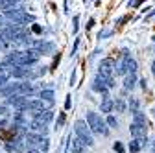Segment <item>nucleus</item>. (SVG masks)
I'll list each match as a JSON object with an SVG mask.
<instances>
[{
    "mask_svg": "<svg viewBox=\"0 0 155 153\" xmlns=\"http://www.w3.org/2000/svg\"><path fill=\"white\" fill-rule=\"evenodd\" d=\"M33 46H35V50H37L39 54H50V52L54 50V44H52V43H43V41H35Z\"/></svg>",
    "mask_w": 155,
    "mask_h": 153,
    "instance_id": "nucleus-8",
    "label": "nucleus"
},
{
    "mask_svg": "<svg viewBox=\"0 0 155 153\" xmlns=\"http://www.w3.org/2000/svg\"><path fill=\"white\" fill-rule=\"evenodd\" d=\"M74 131H76V135H78V138H81V142L87 146V148H91V146H94V138H92V131H91V127H89V124L85 122V120H78L76 124H74Z\"/></svg>",
    "mask_w": 155,
    "mask_h": 153,
    "instance_id": "nucleus-1",
    "label": "nucleus"
},
{
    "mask_svg": "<svg viewBox=\"0 0 155 153\" xmlns=\"http://www.w3.org/2000/svg\"><path fill=\"white\" fill-rule=\"evenodd\" d=\"M35 18H33V15H28V13H24L21 18H18V21L15 22V24H21V26H24V24H28V22H33Z\"/></svg>",
    "mask_w": 155,
    "mask_h": 153,
    "instance_id": "nucleus-17",
    "label": "nucleus"
},
{
    "mask_svg": "<svg viewBox=\"0 0 155 153\" xmlns=\"http://www.w3.org/2000/svg\"><path fill=\"white\" fill-rule=\"evenodd\" d=\"M39 148H41V153H46V151H48V148H50V140L45 137V138H43V142H41V146H39Z\"/></svg>",
    "mask_w": 155,
    "mask_h": 153,
    "instance_id": "nucleus-20",
    "label": "nucleus"
},
{
    "mask_svg": "<svg viewBox=\"0 0 155 153\" xmlns=\"http://www.w3.org/2000/svg\"><path fill=\"white\" fill-rule=\"evenodd\" d=\"M146 144V140H137L135 138L133 142H129V151H133V153H137V151H140L142 149V146Z\"/></svg>",
    "mask_w": 155,
    "mask_h": 153,
    "instance_id": "nucleus-15",
    "label": "nucleus"
},
{
    "mask_svg": "<svg viewBox=\"0 0 155 153\" xmlns=\"http://www.w3.org/2000/svg\"><path fill=\"white\" fill-rule=\"evenodd\" d=\"M28 72H30V68H26V67H13L11 76L13 78H28Z\"/></svg>",
    "mask_w": 155,
    "mask_h": 153,
    "instance_id": "nucleus-11",
    "label": "nucleus"
},
{
    "mask_svg": "<svg viewBox=\"0 0 155 153\" xmlns=\"http://www.w3.org/2000/svg\"><path fill=\"white\" fill-rule=\"evenodd\" d=\"M107 125L116 127V125H118V122H116V118H114V116H111V114H109V116H107Z\"/></svg>",
    "mask_w": 155,
    "mask_h": 153,
    "instance_id": "nucleus-22",
    "label": "nucleus"
},
{
    "mask_svg": "<svg viewBox=\"0 0 155 153\" xmlns=\"http://www.w3.org/2000/svg\"><path fill=\"white\" fill-rule=\"evenodd\" d=\"M114 68H116V61L113 59V57H105V59H102V63H100V72L98 74L105 76V78H111V74H113Z\"/></svg>",
    "mask_w": 155,
    "mask_h": 153,
    "instance_id": "nucleus-4",
    "label": "nucleus"
},
{
    "mask_svg": "<svg viewBox=\"0 0 155 153\" xmlns=\"http://www.w3.org/2000/svg\"><path fill=\"white\" fill-rule=\"evenodd\" d=\"M114 109H116V112H124V111H126V103H124V100H120V98L116 100V102H114Z\"/></svg>",
    "mask_w": 155,
    "mask_h": 153,
    "instance_id": "nucleus-19",
    "label": "nucleus"
},
{
    "mask_svg": "<svg viewBox=\"0 0 155 153\" xmlns=\"http://www.w3.org/2000/svg\"><path fill=\"white\" fill-rule=\"evenodd\" d=\"M129 109H131V112H137V111H139V102L135 100V98H131V102H129Z\"/></svg>",
    "mask_w": 155,
    "mask_h": 153,
    "instance_id": "nucleus-21",
    "label": "nucleus"
},
{
    "mask_svg": "<svg viewBox=\"0 0 155 153\" xmlns=\"http://www.w3.org/2000/svg\"><path fill=\"white\" fill-rule=\"evenodd\" d=\"M8 114V107L6 105H0V116H6Z\"/></svg>",
    "mask_w": 155,
    "mask_h": 153,
    "instance_id": "nucleus-25",
    "label": "nucleus"
},
{
    "mask_svg": "<svg viewBox=\"0 0 155 153\" xmlns=\"http://www.w3.org/2000/svg\"><path fill=\"white\" fill-rule=\"evenodd\" d=\"M135 83H137V78H135V74H127V76H126V80H124V87L129 90V89L135 87Z\"/></svg>",
    "mask_w": 155,
    "mask_h": 153,
    "instance_id": "nucleus-16",
    "label": "nucleus"
},
{
    "mask_svg": "<svg viewBox=\"0 0 155 153\" xmlns=\"http://www.w3.org/2000/svg\"><path fill=\"white\" fill-rule=\"evenodd\" d=\"M0 94L6 98H11L15 96V94H18V83H9V85H4L2 89H0Z\"/></svg>",
    "mask_w": 155,
    "mask_h": 153,
    "instance_id": "nucleus-7",
    "label": "nucleus"
},
{
    "mask_svg": "<svg viewBox=\"0 0 155 153\" xmlns=\"http://www.w3.org/2000/svg\"><path fill=\"white\" fill-rule=\"evenodd\" d=\"M129 131H131V135H133V138H137V140H146V127L144 125H139V124H131V127H129Z\"/></svg>",
    "mask_w": 155,
    "mask_h": 153,
    "instance_id": "nucleus-6",
    "label": "nucleus"
},
{
    "mask_svg": "<svg viewBox=\"0 0 155 153\" xmlns=\"http://www.w3.org/2000/svg\"><path fill=\"white\" fill-rule=\"evenodd\" d=\"M39 57H41V54H39L35 48H30L26 52H21V59H18V65L17 67H30L33 63L39 61Z\"/></svg>",
    "mask_w": 155,
    "mask_h": 153,
    "instance_id": "nucleus-3",
    "label": "nucleus"
},
{
    "mask_svg": "<svg viewBox=\"0 0 155 153\" xmlns=\"http://www.w3.org/2000/svg\"><path fill=\"white\" fill-rule=\"evenodd\" d=\"M114 151H116V153H126V151H124L122 142H114Z\"/></svg>",
    "mask_w": 155,
    "mask_h": 153,
    "instance_id": "nucleus-23",
    "label": "nucleus"
},
{
    "mask_svg": "<svg viewBox=\"0 0 155 153\" xmlns=\"http://www.w3.org/2000/svg\"><path fill=\"white\" fill-rule=\"evenodd\" d=\"M87 124L91 127L92 133H96V135H107L109 129H107V124L100 118V114L98 112H87Z\"/></svg>",
    "mask_w": 155,
    "mask_h": 153,
    "instance_id": "nucleus-2",
    "label": "nucleus"
},
{
    "mask_svg": "<svg viewBox=\"0 0 155 153\" xmlns=\"http://www.w3.org/2000/svg\"><path fill=\"white\" fill-rule=\"evenodd\" d=\"M39 98H41L43 102H48V103H54V90H52V89H46V90H41V94H39Z\"/></svg>",
    "mask_w": 155,
    "mask_h": 153,
    "instance_id": "nucleus-14",
    "label": "nucleus"
},
{
    "mask_svg": "<svg viewBox=\"0 0 155 153\" xmlns=\"http://www.w3.org/2000/svg\"><path fill=\"white\" fill-rule=\"evenodd\" d=\"M122 65L126 67V72L127 74H135V72H137V61L131 59L129 55H124V63Z\"/></svg>",
    "mask_w": 155,
    "mask_h": 153,
    "instance_id": "nucleus-9",
    "label": "nucleus"
},
{
    "mask_svg": "<svg viewBox=\"0 0 155 153\" xmlns=\"http://www.w3.org/2000/svg\"><path fill=\"white\" fill-rule=\"evenodd\" d=\"M26 153H41V149H26Z\"/></svg>",
    "mask_w": 155,
    "mask_h": 153,
    "instance_id": "nucleus-28",
    "label": "nucleus"
},
{
    "mask_svg": "<svg viewBox=\"0 0 155 153\" xmlns=\"http://www.w3.org/2000/svg\"><path fill=\"white\" fill-rule=\"evenodd\" d=\"M33 120H39V122H43V124H48V122L54 120V112H52L50 109H48V111H43V112H39V116L33 118Z\"/></svg>",
    "mask_w": 155,
    "mask_h": 153,
    "instance_id": "nucleus-12",
    "label": "nucleus"
},
{
    "mask_svg": "<svg viewBox=\"0 0 155 153\" xmlns=\"http://www.w3.org/2000/svg\"><path fill=\"white\" fill-rule=\"evenodd\" d=\"M133 116H135V124H139V125H144L146 127V116H144V114L142 112H133Z\"/></svg>",
    "mask_w": 155,
    "mask_h": 153,
    "instance_id": "nucleus-18",
    "label": "nucleus"
},
{
    "mask_svg": "<svg viewBox=\"0 0 155 153\" xmlns=\"http://www.w3.org/2000/svg\"><path fill=\"white\" fill-rule=\"evenodd\" d=\"M6 24V18H4V15H0V26H4Z\"/></svg>",
    "mask_w": 155,
    "mask_h": 153,
    "instance_id": "nucleus-27",
    "label": "nucleus"
},
{
    "mask_svg": "<svg viewBox=\"0 0 155 153\" xmlns=\"http://www.w3.org/2000/svg\"><path fill=\"white\" fill-rule=\"evenodd\" d=\"M0 48H2V44H0Z\"/></svg>",
    "mask_w": 155,
    "mask_h": 153,
    "instance_id": "nucleus-31",
    "label": "nucleus"
},
{
    "mask_svg": "<svg viewBox=\"0 0 155 153\" xmlns=\"http://www.w3.org/2000/svg\"><path fill=\"white\" fill-rule=\"evenodd\" d=\"M153 153H155V142H153Z\"/></svg>",
    "mask_w": 155,
    "mask_h": 153,
    "instance_id": "nucleus-30",
    "label": "nucleus"
},
{
    "mask_svg": "<svg viewBox=\"0 0 155 153\" xmlns=\"http://www.w3.org/2000/svg\"><path fill=\"white\" fill-rule=\"evenodd\" d=\"M63 124H65V114L61 112V114H59V118H57V127H61Z\"/></svg>",
    "mask_w": 155,
    "mask_h": 153,
    "instance_id": "nucleus-24",
    "label": "nucleus"
},
{
    "mask_svg": "<svg viewBox=\"0 0 155 153\" xmlns=\"http://www.w3.org/2000/svg\"><path fill=\"white\" fill-rule=\"evenodd\" d=\"M113 109H114V102L105 94V96H104V102H102V112H111Z\"/></svg>",
    "mask_w": 155,
    "mask_h": 153,
    "instance_id": "nucleus-13",
    "label": "nucleus"
},
{
    "mask_svg": "<svg viewBox=\"0 0 155 153\" xmlns=\"http://www.w3.org/2000/svg\"><path fill=\"white\" fill-rule=\"evenodd\" d=\"M87 146L81 142V138H72V142H70V149H72V153H83V149H85Z\"/></svg>",
    "mask_w": 155,
    "mask_h": 153,
    "instance_id": "nucleus-10",
    "label": "nucleus"
},
{
    "mask_svg": "<svg viewBox=\"0 0 155 153\" xmlns=\"http://www.w3.org/2000/svg\"><path fill=\"white\" fill-rule=\"evenodd\" d=\"M28 133H33V135H39V137H46L48 129H46V124L39 122V120H31L28 124Z\"/></svg>",
    "mask_w": 155,
    "mask_h": 153,
    "instance_id": "nucleus-5",
    "label": "nucleus"
},
{
    "mask_svg": "<svg viewBox=\"0 0 155 153\" xmlns=\"http://www.w3.org/2000/svg\"><path fill=\"white\" fill-rule=\"evenodd\" d=\"M6 81H8V78H4V76H0V89H2V87L6 85Z\"/></svg>",
    "mask_w": 155,
    "mask_h": 153,
    "instance_id": "nucleus-26",
    "label": "nucleus"
},
{
    "mask_svg": "<svg viewBox=\"0 0 155 153\" xmlns=\"http://www.w3.org/2000/svg\"><path fill=\"white\" fill-rule=\"evenodd\" d=\"M151 72L155 74V59H153V63H151Z\"/></svg>",
    "mask_w": 155,
    "mask_h": 153,
    "instance_id": "nucleus-29",
    "label": "nucleus"
}]
</instances>
